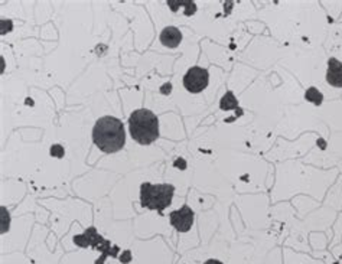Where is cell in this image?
Here are the masks:
<instances>
[{"mask_svg":"<svg viewBox=\"0 0 342 264\" xmlns=\"http://www.w3.org/2000/svg\"><path fill=\"white\" fill-rule=\"evenodd\" d=\"M220 108L224 111H230V110H237L238 108V101H237L236 96L233 94V91H227L220 101Z\"/></svg>","mask_w":342,"mask_h":264,"instance_id":"obj_9","label":"cell"},{"mask_svg":"<svg viewBox=\"0 0 342 264\" xmlns=\"http://www.w3.org/2000/svg\"><path fill=\"white\" fill-rule=\"evenodd\" d=\"M305 98L312 103L313 106H320L322 104V101H324V96H322V92H320L318 88H315V87H309L306 92H305Z\"/></svg>","mask_w":342,"mask_h":264,"instance_id":"obj_10","label":"cell"},{"mask_svg":"<svg viewBox=\"0 0 342 264\" xmlns=\"http://www.w3.org/2000/svg\"><path fill=\"white\" fill-rule=\"evenodd\" d=\"M197 12V5L194 2H186L185 3V15L191 16Z\"/></svg>","mask_w":342,"mask_h":264,"instance_id":"obj_12","label":"cell"},{"mask_svg":"<svg viewBox=\"0 0 342 264\" xmlns=\"http://www.w3.org/2000/svg\"><path fill=\"white\" fill-rule=\"evenodd\" d=\"M194 218H195V214L188 205H183L181 210L170 212V215H169L170 224L172 227H175L179 233H188L194 224Z\"/></svg>","mask_w":342,"mask_h":264,"instance_id":"obj_6","label":"cell"},{"mask_svg":"<svg viewBox=\"0 0 342 264\" xmlns=\"http://www.w3.org/2000/svg\"><path fill=\"white\" fill-rule=\"evenodd\" d=\"M159 39L162 45H165L166 48H176L182 42V33L175 26H166L160 32Z\"/></svg>","mask_w":342,"mask_h":264,"instance_id":"obj_8","label":"cell"},{"mask_svg":"<svg viewBox=\"0 0 342 264\" xmlns=\"http://www.w3.org/2000/svg\"><path fill=\"white\" fill-rule=\"evenodd\" d=\"M130 258H131V257H130V251H127V254H126V257H120V260H122L123 263H129Z\"/></svg>","mask_w":342,"mask_h":264,"instance_id":"obj_16","label":"cell"},{"mask_svg":"<svg viewBox=\"0 0 342 264\" xmlns=\"http://www.w3.org/2000/svg\"><path fill=\"white\" fill-rule=\"evenodd\" d=\"M175 166L181 167V169H186V163H185V160H183V159H176Z\"/></svg>","mask_w":342,"mask_h":264,"instance_id":"obj_15","label":"cell"},{"mask_svg":"<svg viewBox=\"0 0 342 264\" xmlns=\"http://www.w3.org/2000/svg\"><path fill=\"white\" fill-rule=\"evenodd\" d=\"M175 195V186L170 183H149L143 182L140 185V204L143 208L163 212L165 208L172 204Z\"/></svg>","mask_w":342,"mask_h":264,"instance_id":"obj_3","label":"cell"},{"mask_svg":"<svg viewBox=\"0 0 342 264\" xmlns=\"http://www.w3.org/2000/svg\"><path fill=\"white\" fill-rule=\"evenodd\" d=\"M92 140L104 153H116L126 144V131L122 120L113 116H104L96 121L92 128Z\"/></svg>","mask_w":342,"mask_h":264,"instance_id":"obj_1","label":"cell"},{"mask_svg":"<svg viewBox=\"0 0 342 264\" xmlns=\"http://www.w3.org/2000/svg\"><path fill=\"white\" fill-rule=\"evenodd\" d=\"M74 242H75L77 246H80V247H88V246H91L94 249L103 251V257L99 258V260L96 261V264H103L107 256L116 257L117 256V251H119V249L111 251L110 242L104 240V238L97 233V230H96L94 227H90L88 230H85L84 234L75 235V237H74Z\"/></svg>","mask_w":342,"mask_h":264,"instance_id":"obj_4","label":"cell"},{"mask_svg":"<svg viewBox=\"0 0 342 264\" xmlns=\"http://www.w3.org/2000/svg\"><path fill=\"white\" fill-rule=\"evenodd\" d=\"M62 153H64V150H62V147L60 146V144H55V146L51 147V155H56V156H60V158H61Z\"/></svg>","mask_w":342,"mask_h":264,"instance_id":"obj_13","label":"cell"},{"mask_svg":"<svg viewBox=\"0 0 342 264\" xmlns=\"http://www.w3.org/2000/svg\"><path fill=\"white\" fill-rule=\"evenodd\" d=\"M131 139L139 144H152L159 137L158 116L147 108H137L129 117Z\"/></svg>","mask_w":342,"mask_h":264,"instance_id":"obj_2","label":"cell"},{"mask_svg":"<svg viewBox=\"0 0 342 264\" xmlns=\"http://www.w3.org/2000/svg\"><path fill=\"white\" fill-rule=\"evenodd\" d=\"M9 224H10L9 212L6 211L5 206H2V234H5L6 231H9Z\"/></svg>","mask_w":342,"mask_h":264,"instance_id":"obj_11","label":"cell"},{"mask_svg":"<svg viewBox=\"0 0 342 264\" xmlns=\"http://www.w3.org/2000/svg\"><path fill=\"white\" fill-rule=\"evenodd\" d=\"M210 84V72L202 67H192L183 76V87L192 94H199Z\"/></svg>","mask_w":342,"mask_h":264,"instance_id":"obj_5","label":"cell"},{"mask_svg":"<svg viewBox=\"0 0 342 264\" xmlns=\"http://www.w3.org/2000/svg\"><path fill=\"white\" fill-rule=\"evenodd\" d=\"M170 90H172V85H170V83H166L165 85H162V87H160L162 94H170Z\"/></svg>","mask_w":342,"mask_h":264,"instance_id":"obj_14","label":"cell"},{"mask_svg":"<svg viewBox=\"0 0 342 264\" xmlns=\"http://www.w3.org/2000/svg\"><path fill=\"white\" fill-rule=\"evenodd\" d=\"M327 83L335 88H342V62L336 58L328 60Z\"/></svg>","mask_w":342,"mask_h":264,"instance_id":"obj_7","label":"cell"},{"mask_svg":"<svg viewBox=\"0 0 342 264\" xmlns=\"http://www.w3.org/2000/svg\"><path fill=\"white\" fill-rule=\"evenodd\" d=\"M204 264H222L220 260H215V258H210V260H206Z\"/></svg>","mask_w":342,"mask_h":264,"instance_id":"obj_17","label":"cell"}]
</instances>
